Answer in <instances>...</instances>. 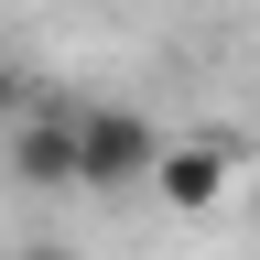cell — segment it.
Segmentation results:
<instances>
[{
  "label": "cell",
  "mask_w": 260,
  "mask_h": 260,
  "mask_svg": "<svg viewBox=\"0 0 260 260\" xmlns=\"http://www.w3.org/2000/svg\"><path fill=\"white\" fill-rule=\"evenodd\" d=\"M152 162H162V130L141 109H76V184L87 195H130V184H152Z\"/></svg>",
  "instance_id": "cell-1"
},
{
  "label": "cell",
  "mask_w": 260,
  "mask_h": 260,
  "mask_svg": "<svg viewBox=\"0 0 260 260\" xmlns=\"http://www.w3.org/2000/svg\"><path fill=\"white\" fill-rule=\"evenodd\" d=\"M228 174H239V152H228L217 130H184V141H162V162H152V184H162L174 217H217L228 206Z\"/></svg>",
  "instance_id": "cell-2"
},
{
  "label": "cell",
  "mask_w": 260,
  "mask_h": 260,
  "mask_svg": "<svg viewBox=\"0 0 260 260\" xmlns=\"http://www.w3.org/2000/svg\"><path fill=\"white\" fill-rule=\"evenodd\" d=\"M11 184H32V195L76 184V109H44V119L11 130Z\"/></svg>",
  "instance_id": "cell-3"
},
{
  "label": "cell",
  "mask_w": 260,
  "mask_h": 260,
  "mask_svg": "<svg viewBox=\"0 0 260 260\" xmlns=\"http://www.w3.org/2000/svg\"><path fill=\"white\" fill-rule=\"evenodd\" d=\"M0 119H22V76H11V65H0Z\"/></svg>",
  "instance_id": "cell-4"
},
{
  "label": "cell",
  "mask_w": 260,
  "mask_h": 260,
  "mask_svg": "<svg viewBox=\"0 0 260 260\" xmlns=\"http://www.w3.org/2000/svg\"><path fill=\"white\" fill-rule=\"evenodd\" d=\"M11 260H76V249H54V239H44V249H11Z\"/></svg>",
  "instance_id": "cell-5"
}]
</instances>
